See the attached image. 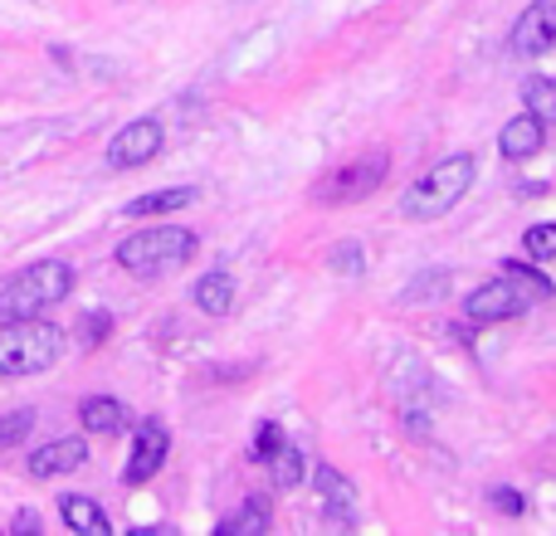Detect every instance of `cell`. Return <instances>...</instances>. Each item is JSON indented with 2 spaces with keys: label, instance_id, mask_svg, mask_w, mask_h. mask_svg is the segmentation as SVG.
Segmentation results:
<instances>
[{
  "label": "cell",
  "instance_id": "603a6c76",
  "mask_svg": "<svg viewBox=\"0 0 556 536\" xmlns=\"http://www.w3.org/2000/svg\"><path fill=\"white\" fill-rule=\"evenodd\" d=\"M108 336H113V312H84L78 317V342H84L88 352H98Z\"/></svg>",
  "mask_w": 556,
  "mask_h": 536
},
{
  "label": "cell",
  "instance_id": "e0dca14e",
  "mask_svg": "<svg viewBox=\"0 0 556 536\" xmlns=\"http://www.w3.org/2000/svg\"><path fill=\"white\" fill-rule=\"evenodd\" d=\"M269 498H260V493H250V498L240 502V512H230V518L220 522V536H264L269 532Z\"/></svg>",
  "mask_w": 556,
  "mask_h": 536
},
{
  "label": "cell",
  "instance_id": "ffe728a7",
  "mask_svg": "<svg viewBox=\"0 0 556 536\" xmlns=\"http://www.w3.org/2000/svg\"><path fill=\"white\" fill-rule=\"evenodd\" d=\"M522 103H528V113H538L542 123H556V78L532 74L528 84H522Z\"/></svg>",
  "mask_w": 556,
  "mask_h": 536
},
{
  "label": "cell",
  "instance_id": "5b68a950",
  "mask_svg": "<svg viewBox=\"0 0 556 536\" xmlns=\"http://www.w3.org/2000/svg\"><path fill=\"white\" fill-rule=\"evenodd\" d=\"M386 171H391V152H386V146H371V152H362L356 162L327 171L323 181L313 186V205H352V201H366L371 191H381V186H386Z\"/></svg>",
  "mask_w": 556,
  "mask_h": 536
},
{
  "label": "cell",
  "instance_id": "30bf717a",
  "mask_svg": "<svg viewBox=\"0 0 556 536\" xmlns=\"http://www.w3.org/2000/svg\"><path fill=\"white\" fill-rule=\"evenodd\" d=\"M88 463V439H78V434H68V439H49L39 444L35 454H29V478H64V473L84 469Z\"/></svg>",
  "mask_w": 556,
  "mask_h": 536
},
{
  "label": "cell",
  "instance_id": "6da1fadb",
  "mask_svg": "<svg viewBox=\"0 0 556 536\" xmlns=\"http://www.w3.org/2000/svg\"><path fill=\"white\" fill-rule=\"evenodd\" d=\"M473 176H479V162H473V152H454V156H444V162H434L415 186H405V195H401V215H405V220H415V225L444 220V215H450L454 205H459L464 195H469Z\"/></svg>",
  "mask_w": 556,
  "mask_h": 536
},
{
  "label": "cell",
  "instance_id": "ba28073f",
  "mask_svg": "<svg viewBox=\"0 0 556 536\" xmlns=\"http://www.w3.org/2000/svg\"><path fill=\"white\" fill-rule=\"evenodd\" d=\"M162 146H166L162 123H156V117H132V123L108 142V166H113V171H137V166L156 162Z\"/></svg>",
  "mask_w": 556,
  "mask_h": 536
},
{
  "label": "cell",
  "instance_id": "7c38bea8",
  "mask_svg": "<svg viewBox=\"0 0 556 536\" xmlns=\"http://www.w3.org/2000/svg\"><path fill=\"white\" fill-rule=\"evenodd\" d=\"M542 142H547V123H542L538 113H528V107H522L518 117H508L503 132H498V152L508 156V162H528V156H538Z\"/></svg>",
  "mask_w": 556,
  "mask_h": 536
},
{
  "label": "cell",
  "instance_id": "44dd1931",
  "mask_svg": "<svg viewBox=\"0 0 556 536\" xmlns=\"http://www.w3.org/2000/svg\"><path fill=\"white\" fill-rule=\"evenodd\" d=\"M35 420H39L35 410H10V414H0V454H5V449H20V444L29 439V430H35Z\"/></svg>",
  "mask_w": 556,
  "mask_h": 536
},
{
  "label": "cell",
  "instance_id": "7402d4cb",
  "mask_svg": "<svg viewBox=\"0 0 556 536\" xmlns=\"http://www.w3.org/2000/svg\"><path fill=\"white\" fill-rule=\"evenodd\" d=\"M522 250H528V259H538V264L556 259V220H542V225H532V230L522 234Z\"/></svg>",
  "mask_w": 556,
  "mask_h": 536
},
{
  "label": "cell",
  "instance_id": "8992f818",
  "mask_svg": "<svg viewBox=\"0 0 556 536\" xmlns=\"http://www.w3.org/2000/svg\"><path fill=\"white\" fill-rule=\"evenodd\" d=\"M172 459V430L162 420H137L132 430V454L123 463V488H147L162 473V463Z\"/></svg>",
  "mask_w": 556,
  "mask_h": 536
},
{
  "label": "cell",
  "instance_id": "8fae6325",
  "mask_svg": "<svg viewBox=\"0 0 556 536\" xmlns=\"http://www.w3.org/2000/svg\"><path fill=\"white\" fill-rule=\"evenodd\" d=\"M313 488H317V498H323L327 518L342 522V527H352V522H356V488H352V478H346L342 469H332V463H317Z\"/></svg>",
  "mask_w": 556,
  "mask_h": 536
},
{
  "label": "cell",
  "instance_id": "277c9868",
  "mask_svg": "<svg viewBox=\"0 0 556 536\" xmlns=\"http://www.w3.org/2000/svg\"><path fill=\"white\" fill-rule=\"evenodd\" d=\"M201 240H195L186 225H152V230H137L117 244L113 259L137 278H152V273H166V268H181L195 259Z\"/></svg>",
  "mask_w": 556,
  "mask_h": 536
},
{
  "label": "cell",
  "instance_id": "52a82bcc",
  "mask_svg": "<svg viewBox=\"0 0 556 536\" xmlns=\"http://www.w3.org/2000/svg\"><path fill=\"white\" fill-rule=\"evenodd\" d=\"M532 307V293L518 283V278H493V283L473 288L469 303H464V312H469V322L479 327H493V322H513V317H522Z\"/></svg>",
  "mask_w": 556,
  "mask_h": 536
},
{
  "label": "cell",
  "instance_id": "5bb4252c",
  "mask_svg": "<svg viewBox=\"0 0 556 536\" xmlns=\"http://www.w3.org/2000/svg\"><path fill=\"white\" fill-rule=\"evenodd\" d=\"M78 420H84L88 434H123L127 424H132V414H127L123 400H113V395H88L84 405H78Z\"/></svg>",
  "mask_w": 556,
  "mask_h": 536
},
{
  "label": "cell",
  "instance_id": "4fadbf2b",
  "mask_svg": "<svg viewBox=\"0 0 556 536\" xmlns=\"http://www.w3.org/2000/svg\"><path fill=\"white\" fill-rule=\"evenodd\" d=\"M59 518H64V527H74V532L113 536V518H108V512L98 508V498H88V493H64V498H59Z\"/></svg>",
  "mask_w": 556,
  "mask_h": 536
},
{
  "label": "cell",
  "instance_id": "9c48e42d",
  "mask_svg": "<svg viewBox=\"0 0 556 536\" xmlns=\"http://www.w3.org/2000/svg\"><path fill=\"white\" fill-rule=\"evenodd\" d=\"M552 44H556V0H532L518 15V25H513L508 49L518 59H542Z\"/></svg>",
  "mask_w": 556,
  "mask_h": 536
},
{
  "label": "cell",
  "instance_id": "4316f807",
  "mask_svg": "<svg viewBox=\"0 0 556 536\" xmlns=\"http://www.w3.org/2000/svg\"><path fill=\"white\" fill-rule=\"evenodd\" d=\"M10 532H20V536H29V532H35V536H39V512L20 508L15 518H10Z\"/></svg>",
  "mask_w": 556,
  "mask_h": 536
},
{
  "label": "cell",
  "instance_id": "484cf974",
  "mask_svg": "<svg viewBox=\"0 0 556 536\" xmlns=\"http://www.w3.org/2000/svg\"><path fill=\"white\" fill-rule=\"evenodd\" d=\"M493 508L508 512V518H522V512H528V493H518V488H493Z\"/></svg>",
  "mask_w": 556,
  "mask_h": 536
},
{
  "label": "cell",
  "instance_id": "d6986e66",
  "mask_svg": "<svg viewBox=\"0 0 556 536\" xmlns=\"http://www.w3.org/2000/svg\"><path fill=\"white\" fill-rule=\"evenodd\" d=\"M503 273L518 278V283L532 293V303H547V297L556 293V283L538 268V259H532V264H522V259H503Z\"/></svg>",
  "mask_w": 556,
  "mask_h": 536
},
{
  "label": "cell",
  "instance_id": "3957f363",
  "mask_svg": "<svg viewBox=\"0 0 556 536\" xmlns=\"http://www.w3.org/2000/svg\"><path fill=\"white\" fill-rule=\"evenodd\" d=\"M64 352V332L45 317H20V322H5L0 332V375L5 381H25V375H39L59 361Z\"/></svg>",
  "mask_w": 556,
  "mask_h": 536
},
{
  "label": "cell",
  "instance_id": "d4e9b609",
  "mask_svg": "<svg viewBox=\"0 0 556 536\" xmlns=\"http://www.w3.org/2000/svg\"><path fill=\"white\" fill-rule=\"evenodd\" d=\"M327 268H337V273H362L366 268V250L356 240H342L327 250Z\"/></svg>",
  "mask_w": 556,
  "mask_h": 536
},
{
  "label": "cell",
  "instance_id": "7a4b0ae2",
  "mask_svg": "<svg viewBox=\"0 0 556 536\" xmlns=\"http://www.w3.org/2000/svg\"><path fill=\"white\" fill-rule=\"evenodd\" d=\"M74 283H78V273L64 259H39V264L20 268L10 283H0V327L20 322V317H39L45 307L64 303L74 293Z\"/></svg>",
  "mask_w": 556,
  "mask_h": 536
},
{
  "label": "cell",
  "instance_id": "2e32d148",
  "mask_svg": "<svg viewBox=\"0 0 556 536\" xmlns=\"http://www.w3.org/2000/svg\"><path fill=\"white\" fill-rule=\"evenodd\" d=\"M195 205V186H172V191H152V195H137L127 201V220H152V215H176Z\"/></svg>",
  "mask_w": 556,
  "mask_h": 536
},
{
  "label": "cell",
  "instance_id": "9a60e30c",
  "mask_svg": "<svg viewBox=\"0 0 556 536\" xmlns=\"http://www.w3.org/2000/svg\"><path fill=\"white\" fill-rule=\"evenodd\" d=\"M191 303L201 307L205 317H230V307H235V278L225 273V268H211V273H201V278H195V288H191Z\"/></svg>",
  "mask_w": 556,
  "mask_h": 536
},
{
  "label": "cell",
  "instance_id": "ac0fdd59",
  "mask_svg": "<svg viewBox=\"0 0 556 536\" xmlns=\"http://www.w3.org/2000/svg\"><path fill=\"white\" fill-rule=\"evenodd\" d=\"M269 478H274V488L278 493H293L298 483L307 478V459H303V449H293V444H283V449L269 459Z\"/></svg>",
  "mask_w": 556,
  "mask_h": 536
},
{
  "label": "cell",
  "instance_id": "cb8c5ba5",
  "mask_svg": "<svg viewBox=\"0 0 556 536\" xmlns=\"http://www.w3.org/2000/svg\"><path fill=\"white\" fill-rule=\"evenodd\" d=\"M283 444H288V439H283V424H278V420H264L260 434H254V444H250V459H254V463H269L274 454L283 449Z\"/></svg>",
  "mask_w": 556,
  "mask_h": 536
}]
</instances>
